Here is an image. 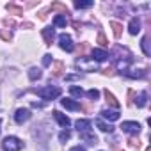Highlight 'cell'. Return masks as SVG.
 I'll return each instance as SVG.
<instances>
[{"instance_id": "6da1fadb", "label": "cell", "mask_w": 151, "mask_h": 151, "mask_svg": "<svg viewBox=\"0 0 151 151\" xmlns=\"http://www.w3.org/2000/svg\"><path fill=\"white\" fill-rule=\"evenodd\" d=\"M60 89L59 87H52V86H46V87H41V89H37V96H41L43 100H55V98H59L60 96Z\"/></svg>"}, {"instance_id": "7a4b0ae2", "label": "cell", "mask_w": 151, "mask_h": 151, "mask_svg": "<svg viewBox=\"0 0 151 151\" xmlns=\"http://www.w3.org/2000/svg\"><path fill=\"white\" fill-rule=\"evenodd\" d=\"M2 147H4V151H20V149L23 147V142H22L18 137L9 135V137H6V139H4Z\"/></svg>"}, {"instance_id": "3957f363", "label": "cell", "mask_w": 151, "mask_h": 151, "mask_svg": "<svg viewBox=\"0 0 151 151\" xmlns=\"http://www.w3.org/2000/svg\"><path fill=\"white\" fill-rule=\"evenodd\" d=\"M75 66H77L80 71H96V69H98V62H94V60L89 59V57H80V59H77Z\"/></svg>"}, {"instance_id": "277c9868", "label": "cell", "mask_w": 151, "mask_h": 151, "mask_svg": "<svg viewBox=\"0 0 151 151\" xmlns=\"http://www.w3.org/2000/svg\"><path fill=\"white\" fill-rule=\"evenodd\" d=\"M121 128H123L124 133H130V135H135V133L140 132V124H139L137 121H124V123L121 124Z\"/></svg>"}, {"instance_id": "5b68a950", "label": "cell", "mask_w": 151, "mask_h": 151, "mask_svg": "<svg viewBox=\"0 0 151 151\" xmlns=\"http://www.w3.org/2000/svg\"><path fill=\"white\" fill-rule=\"evenodd\" d=\"M59 46H60L62 50H66V52H73L75 45H73V41H71V36L60 34V36H59Z\"/></svg>"}, {"instance_id": "8992f818", "label": "cell", "mask_w": 151, "mask_h": 151, "mask_svg": "<svg viewBox=\"0 0 151 151\" xmlns=\"http://www.w3.org/2000/svg\"><path fill=\"white\" fill-rule=\"evenodd\" d=\"M29 119H30V110H29V109H18V110H16L14 121H16L18 124H23V123H27Z\"/></svg>"}, {"instance_id": "52a82bcc", "label": "cell", "mask_w": 151, "mask_h": 151, "mask_svg": "<svg viewBox=\"0 0 151 151\" xmlns=\"http://www.w3.org/2000/svg\"><path fill=\"white\" fill-rule=\"evenodd\" d=\"M60 105H62L64 109H68V110H80V109H82L78 101H75V100H71V98H64V100H60Z\"/></svg>"}, {"instance_id": "ba28073f", "label": "cell", "mask_w": 151, "mask_h": 151, "mask_svg": "<svg viewBox=\"0 0 151 151\" xmlns=\"http://www.w3.org/2000/svg\"><path fill=\"white\" fill-rule=\"evenodd\" d=\"M53 117H55V121H57L62 128H68V126L71 124L69 117H68V116H64V114H62V112H59V110H55V112H53Z\"/></svg>"}, {"instance_id": "9c48e42d", "label": "cell", "mask_w": 151, "mask_h": 151, "mask_svg": "<svg viewBox=\"0 0 151 151\" xmlns=\"http://www.w3.org/2000/svg\"><path fill=\"white\" fill-rule=\"evenodd\" d=\"M107 59H109V53L105 50H101V48H94L93 50V60L94 62H103Z\"/></svg>"}, {"instance_id": "30bf717a", "label": "cell", "mask_w": 151, "mask_h": 151, "mask_svg": "<svg viewBox=\"0 0 151 151\" xmlns=\"http://www.w3.org/2000/svg\"><path fill=\"white\" fill-rule=\"evenodd\" d=\"M100 114H101V117H103V119H109V121H117V119L121 117V114H119L117 110H109V109L101 110Z\"/></svg>"}, {"instance_id": "8fae6325", "label": "cell", "mask_w": 151, "mask_h": 151, "mask_svg": "<svg viewBox=\"0 0 151 151\" xmlns=\"http://www.w3.org/2000/svg\"><path fill=\"white\" fill-rule=\"evenodd\" d=\"M128 32H130L132 36H135V34H139V32H140V20H139V18H132V20H130Z\"/></svg>"}, {"instance_id": "7c38bea8", "label": "cell", "mask_w": 151, "mask_h": 151, "mask_svg": "<svg viewBox=\"0 0 151 151\" xmlns=\"http://www.w3.org/2000/svg\"><path fill=\"white\" fill-rule=\"evenodd\" d=\"M75 126H77V130L80 133H84V132H89L91 130V121L89 119H78L77 123H75Z\"/></svg>"}, {"instance_id": "4fadbf2b", "label": "cell", "mask_w": 151, "mask_h": 151, "mask_svg": "<svg viewBox=\"0 0 151 151\" xmlns=\"http://www.w3.org/2000/svg\"><path fill=\"white\" fill-rule=\"evenodd\" d=\"M43 37H45V43H46V45H52V41H53V37H55V29H53V27L43 29Z\"/></svg>"}, {"instance_id": "5bb4252c", "label": "cell", "mask_w": 151, "mask_h": 151, "mask_svg": "<svg viewBox=\"0 0 151 151\" xmlns=\"http://www.w3.org/2000/svg\"><path fill=\"white\" fill-rule=\"evenodd\" d=\"M96 126H98L101 132H105V133H112V132H114V126H112L110 123H105L103 119H96Z\"/></svg>"}, {"instance_id": "9a60e30c", "label": "cell", "mask_w": 151, "mask_h": 151, "mask_svg": "<svg viewBox=\"0 0 151 151\" xmlns=\"http://www.w3.org/2000/svg\"><path fill=\"white\" fill-rule=\"evenodd\" d=\"M80 139H82V140H87L89 144H98V137L93 135L91 132H84V133H80Z\"/></svg>"}, {"instance_id": "2e32d148", "label": "cell", "mask_w": 151, "mask_h": 151, "mask_svg": "<svg viewBox=\"0 0 151 151\" xmlns=\"http://www.w3.org/2000/svg\"><path fill=\"white\" fill-rule=\"evenodd\" d=\"M128 66H130V59H119L117 60V64H116V68H117V71H128Z\"/></svg>"}, {"instance_id": "e0dca14e", "label": "cell", "mask_w": 151, "mask_h": 151, "mask_svg": "<svg viewBox=\"0 0 151 151\" xmlns=\"http://www.w3.org/2000/svg\"><path fill=\"white\" fill-rule=\"evenodd\" d=\"M41 75H43V73H41L39 68H30V69H29V78H30V80H39Z\"/></svg>"}, {"instance_id": "ac0fdd59", "label": "cell", "mask_w": 151, "mask_h": 151, "mask_svg": "<svg viewBox=\"0 0 151 151\" xmlns=\"http://www.w3.org/2000/svg\"><path fill=\"white\" fill-rule=\"evenodd\" d=\"M69 93H71V96H75V98H82V96L86 94L84 89L78 87V86H71V87H69Z\"/></svg>"}, {"instance_id": "d6986e66", "label": "cell", "mask_w": 151, "mask_h": 151, "mask_svg": "<svg viewBox=\"0 0 151 151\" xmlns=\"http://www.w3.org/2000/svg\"><path fill=\"white\" fill-rule=\"evenodd\" d=\"M53 25H55V27H66V25H68L66 16H64V14H57V16L53 18Z\"/></svg>"}, {"instance_id": "ffe728a7", "label": "cell", "mask_w": 151, "mask_h": 151, "mask_svg": "<svg viewBox=\"0 0 151 151\" xmlns=\"http://www.w3.org/2000/svg\"><path fill=\"white\" fill-rule=\"evenodd\" d=\"M75 7L77 9H89V7H93V2L91 0H77V2H75Z\"/></svg>"}, {"instance_id": "44dd1931", "label": "cell", "mask_w": 151, "mask_h": 151, "mask_svg": "<svg viewBox=\"0 0 151 151\" xmlns=\"http://www.w3.org/2000/svg\"><path fill=\"white\" fill-rule=\"evenodd\" d=\"M140 46H142V52H144V55H151V50H149V39H147V37H142V43H140Z\"/></svg>"}, {"instance_id": "7402d4cb", "label": "cell", "mask_w": 151, "mask_h": 151, "mask_svg": "<svg viewBox=\"0 0 151 151\" xmlns=\"http://www.w3.org/2000/svg\"><path fill=\"white\" fill-rule=\"evenodd\" d=\"M146 101H147V94H146V93H140V94H139V98H137V107H139V109H142V107L146 105Z\"/></svg>"}, {"instance_id": "603a6c76", "label": "cell", "mask_w": 151, "mask_h": 151, "mask_svg": "<svg viewBox=\"0 0 151 151\" xmlns=\"http://www.w3.org/2000/svg\"><path fill=\"white\" fill-rule=\"evenodd\" d=\"M105 98H107V101H109L110 105H114L116 109L119 107V103L116 101V98H114V94H112V93H109V91H105Z\"/></svg>"}, {"instance_id": "cb8c5ba5", "label": "cell", "mask_w": 151, "mask_h": 151, "mask_svg": "<svg viewBox=\"0 0 151 151\" xmlns=\"http://www.w3.org/2000/svg\"><path fill=\"white\" fill-rule=\"evenodd\" d=\"M110 27L114 29V36H116V37H119V36H121V29H123V27H121V23L112 22V23H110Z\"/></svg>"}, {"instance_id": "d4e9b609", "label": "cell", "mask_w": 151, "mask_h": 151, "mask_svg": "<svg viewBox=\"0 0 151 151\" xmlns=\"http://www.w3.org/2000/svg\"><path fill=\"white\" fill-rule=\"evenodd\" d=\"M87 98L98 100V98H100V91H98V89H89V91H87Z\"/></svg>"}, {"instance_id": "484cf974", "label": "cell", "mask_w": 151, "mask_h": 151, "mask_svg": "<svg viewBox=\"0 0 151 151\" xmlns=\"http://www.w3.org/2000/svg\"><path fill=\"white\" fill-rule=\"evenodd\" d=\"M69 137H71L69 130H62V132H60V135H59V140H60V142H66Z\"/></svg>"}, {"instance_id": "4316f807", "label": "cell", "mask_w": 151, "mask_h": 151, "mask_svg": "<svg viewBox=\"0 0 151 151\" xmlns=\"http://www.w3.org/2000/svg\"><path fill=\"white\" fill-rule=\"evenodd\" d=\"M7 11H9V13H16V14H22V9H20V7H16V6H13V4H7Z\"/></svg>"}, {"instance_id": "83f0119b", "label": "cell", "mask_w": 151, "mask_h": 151, "mask_svg": "<svg viewBox=\"0 0 151 151\" xmlns=\"http://www.w3.org/2000/svg\"><path fill=\"white\" fill-rule=\"evenodd\" d=\"M60 73H62V62H57L55 64V69H53V75H55V77H59Z\"/></svg>"}, {"instance_id": "f1b7e54d", "label": "cell", "mask_w": 151, "mask_h": 151, "mask_svg": "<svg viewBox=\"0 0 151 151\" xmlns=\"http://www.w3.org/2000/svg\"><path fill=\"white\" fill-rule=\"evenodd\" d=\"M43 64H45V66H50V64H52V55H50V53H46V55L43 57Z\"/></svg>"}, {"instance_id": "f546056e", "label": "cell", "mask_w": 151, "mask_h": 151, "mask_svg": "<svg viewBox=\"0 0 151 151\" xmlns=\"http://www.w3.org/2000/svg\"><path fill=\"white\" fill-rule=\"evenodd\" d=\"M98 43H100V45H103V46L107 45V39H105V36H103V34H100V36H98Z\"/></svg>"}, {"instance_id": "4dcf8cb0", "label": "cell", "mask_w": 151, "mask_h": 151, "mask_svg": "<svg viewBox=\"0 0 151 151\" xmlns=\"http://www.w3.org/2000/svg\"><path fill=\"white\" fill-rule=\"evenodd\" d=\"M77 78H80L78 75H68V77H66V80H77Z\"/></svg>"}, {"instance_id": "1f68e13d", "label": "cell", "mask_w": 151, "mask_h": 151, "mask_svg": "<svg viewBox=\"0 0 151 151\" xmlns=\"http://www.w3.org/2000/svg\"><path fill=\"white\" fill-rule=\"evenodd\" d=\"M69 151H86V147H82V146H75V147H71Z\"/></svg>"}, {"instance_id": "d6a6232c", "label": "cell", "mask_w": 151, "mask_h": 151, "mask_svg": "<svg viewBox=\"0 0 151 151\" xmlns=\"http://www.w3.org/2000/svg\"><path fill=\"white\" fill-rule=\"evenodd\" d=\"M0 126H2V119H0Z\"/></svg>"}]
</instances>
